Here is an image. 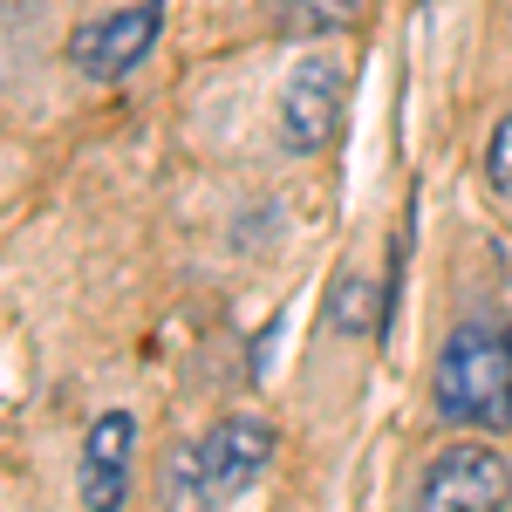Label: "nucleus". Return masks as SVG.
Segmentation results:
<instances>
[{
  "mask_svg": "<svg viewBox=\"0 0 512 512\" xmlns=\"http://www.w3.org/2000/svg\"><path fill=\"white\" fill-rule=\"evenodd\" d=\"M437 410L472 431L512 424V328L465 321L437 355Z\"/></svg>",
  "mask_w": 512,
  "mask_h": 512,
  "instance_id": "nucleus-1",
  "label": "nucleus"
},
{
  "mask_svg": "<svg viewBox=\"0 0 512 512\" xmlns=\"http://www.w3.org/2000/svg\"><path fill=\"white\" fill-rule=\"evenodd\" d=\"M198 451V478H205V499H212V512H226L233 499H246L260 478L274 472V451H280V437L267 417H219L212 431L192 444Z\"/></svg>",
  "mask_w": 512,
  "mask_h": 512,
  "instance_id": "nucleus-2",
  "label": "nucleus"
},
{
  "mask_svg": "<svg viewBox=\"0 0 512 512\" xmlns=\"http://www.w3.org/2000/svg\"><path fill=\"white\" fill-rule=\"evenodd\" d=\"M506 499L512 465L485 444H451L417 478V512H506Z\"/></svg>",
  "mask_w": 512,
  "mask_h": 512,
  "instance_id": "nucleus-3",
  "label": "nucleus"
},
{
  "mask_svg": "<svg viewBox=\"0 0 512 512\" xmlns=\"http://www.w3.org/2000/svg\"><path fill=\"white\" fill-rule=\"evenodd\" d=\"M335 117H342V62L315 48V55H301L287 69V89H280V137H287V151L315 158L335 137Z\"/></svg>",
  "mask_w": 512,
  "mask_h": 512,
  "instance_id": "nucleus-4",
  "label": "nucleus"
},
{
  "mask_svg": "<svg viewBox=\"0 0 512 512\" xmlns=\"http://www.w3.org/2000/svg\"><path fill=\"white\" fill-rule=\"evenodd\" d=\"M158 28H164V0H137V7H123V14H110V21L76 28L69 62H76L82 76H96V82H117V76H130V69L151 55Z\"/></svg>",
  "mask_w": 512,
  "mask_h": 512,
  "instance_id": "nucleus-5",
  "label": "nucleus"
},
{
  "mask_svg": "<svg viewBox=\"0 0 512 512\" xmlns=\"http://www.w3.org/2000/svg\"><path fill=\"white\" fill-rule=\"evenodd\" d=\"M130 451H137V417L103 410L82 437V506L89 512H123L130 499Z\"/></svg>",
  "mask_w": 512,
  "mask_h": 512,
  "instance_id": "nucleus-6",
  "label": "nucleus"
},
{
  "mask_svg": "<svg viewBox=\"0 0 512 512\" xmlns=\"http://www.w3.org/2000/svg\"><path fill=\"white\" fill-rule=\"evenodd\" d=\"M383 321H390V308H376V287L362 274H342L328 287V328H335V335H369V328H383Z\"/></svg>",
  "mask_w": 512,
  "mask_h": 512,
  "instance_id": "nucleus-7",
  "label": "nucleus"
},
{
  "mask_svg": "<svg viewBox=\"0 0 512 512\" xmlns=\"http://www.w3.org/2000/svg\"><path fill=\"white\" fill-rule=\"evenodd\" d=\"M164 512H212L205 478H198V451H171L164 458Z\"/></svg>",
  "mask_w": 512,
  "mask_h": 512,
  "instance_id": "nucleus-8",
  "label": "nucleus"
},
{
  "mask_svg": "<svg viewBox=\"0 0 512 512\" xmlns=\"http://www.w3.org/2000/svg\"><path fill=\"white\" fill-rule=\"evenodd\" d=\"M485 178H492L499 198H512V117H499L492 137H485Z\"/></svg>",
  "mask_w": 512,
  "mask_h": 512,
  "instance_id": "nucleus-9",
  "label": "nucleus"
}]
</instances>
